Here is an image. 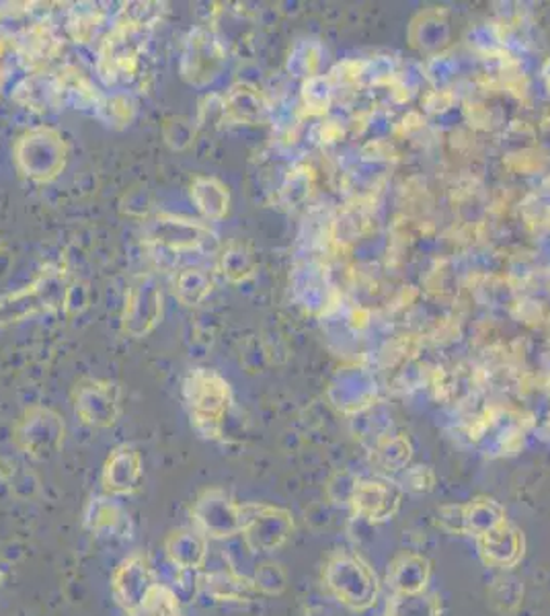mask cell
Instances as JSON below:
<instances>
[{
	"mask_svg": "<svg viewBox=\"0 0 550 616\" xmlns=\"http://www.w3.org/2000/svg\"><path fill=\"white\" fill-rule=\"evenodd\" d=\"M136 103L128 93L103 95L97 105L95 117L110 130H126L133 122Z\"/></svg>",
	"mask_w": 550,
	"mask_h": 616,
	"instance_id": "20",
	"label": "cell"
},
{
	"mask_svg": "<svg viewBox=\"0 0 550 616\" xmlns=\"http://www.w3.org/2000/svg\"><path fill=\"white\" fill-rule=\"evenodd\" d=\"M13 163L23 179L31 184H52L68 163V144L62 131L39 126L23 131L13 147Z\"/></svg>",
	"mask_w": 550,
	"mask_h": 616,
	"instance_id": "3",
	"label": "cell"
},
{
	"mask_svg": "<svg viewBox=\"0 0 550 616\" xmlns=\"http://www.w3.org/2000/svg\"><path fill=\"white\" fill-rule=\"evenodd\" d=\"M163 11H165V4L161 2H128L119 11L117 20L128 21V23L151 32L152 27L163 17Z\"/></svg>",
	"mask_w": 550,
	"mask_h": 616,
	"instance_id": "25",
	"label": "cell"
},
{
	"mask_svg": "<svg viewBox=\"0 0 550 616\" xmlns=\"http://www.w3.org/2000/svg\"><path fill=\"white\" fill-rule=\"evenodd\" d=\"M107 11L95 2H78L68 11L66 29L78 43H91L107 36Z\"/></svg>",
	"mask_w": 550,
	"mask_h": 616,
	"instance_id": "17",
	"label": "cell"
},
{
	"mask_svg": "<svg viewBox=\"0 0 550 616\" xmlns=\"http://www.w3.org/2000/svg\"><path fill=\"white\" fill-rule=\"evenodd\" d=\"M227 60L225 48L206 27H193L181 43L179 73L191 87H208Z\"/></svg>",
	"mask_w": 550,
	"mask_h": 616,
	"instance_id": "7",
	"label": "cell"
},
{
	"mask_svg": "<svg viewBox=\"0 0 550 616\" xmlns=\"http://www.w3.org/2000/svg\"><path fill=\"white\" fill-rule=\"evenodd\" d=\"M183 403L190 415L191 428L204 440H220L222 426L230 410V387L227 380L209 368H191L183 378Z\"/></svg>",
	"mask_w": 550,
	"mask_h": 616,
	"instance_id": "1",
	"label": "cell"
},
{
	"mask_svg": "<svg viewBox=\"0 0 550 616\" xmlns=\"http://www.w3.org/2000/svg\"><path fill=\"white\" fill-rule=\"evenodd\" d=\"M130 616H183L181 598L169 586L156 583L149 600Z\"/></svg>",
	"mask_w": 550,
	"mask_h": 616,
	"instance_id": "22",
	"label": "cell"
},
{
	"mask_svg": "<svg viewBox=\"0 0 550 616\" xmlns=\"http://www.w3.org/2000/svg\"><path fill=\"white\" fill-rule=\"evenodd\" d=\"M208 542L193 526H183L165 539V555L177 571H202L208 561Z\"/></svg>",
	"mask_w": 550,
	"mask_h": 616,
	"instance_id": "13",
	"label": "cell"
},
{
	"mask_svg": "<svg viewBox=\"0 0 550 616\" xmlns=\"http://www.w3.org/2000/svg\"><path fill=\"white\" fill-rule=\"evenodd\" d=\"M225 120V99L220 95H206L200 101L197 110V128H209V124H220Z\"/></svg>",
	"mask_w": 550,
	"mask_h": 616,
	"instance_id": "27",
	"label": "cell"
},
{
	"mask_svg": "<svg viewBox=\"0 0 550 616\" xmlns=\"http://www.w3.org/2000/svg\"><path fill=\"white\" fill-rule=\"evenodd\" d=\"M2 87H4V78L0 76V99H2Z\"/></svg>",
	"mask_w": 550,
	"mask_h": 616,
	"instance_id": "28",
	"label": "cell"
},
{
	"mask_svg": "<svg viewBox=\"0 0 550 616\" xmlns=\"http://www.w3.org/2000/svg\"><path fill=\"white\" fill-rule=\"evenodd\" d=\"M66 436L64 419L56 411L43 405H31L21 413L13 426V442L23 456L46 463L62 450Z\"/></svg>",
	"mask_w": 550,
	"mask_h": 616,
	"instance_id": "4",
	"label": "cell"
},
{
	"mask_svg": "<svg viewBox=\"0 0 550 616\" xmlns=\"http://www.w3.org/2000/svg\"><path fill=\"white\" fill-rule=\"evenodd\" d=\"M195 131H197V124L183 115H172L163 124V138L167 147L172 150L190 149L195 140Z\"/></svg>",
	"mask_w": 550,
	"mask_h": 616,
	"instance_id": "24",
	"label": "cell"
},
{
	"mask_svg": "<svg viewBox=\"0 0 550 616\" xmlns=\"http://www.w3.org/2000/svg\"><path fill=\"white\" fill-rule=\"evenodd\" d=\"M56 75L60 108H71L76 112L95 115L97 105L103 97V93L97 89L95 83L71 64L57 68Z\"/></svg>",
	"mask_w": 550,
	"mask_h": 616,
	"instance_id": "14",
	"label": "cell"
},
{
	"mask_svg": "<svg viewBox=\"0 0 550 616\" xmlns=\"http://www.w3.org/2000/svg\"><path fill=\"white\" fill-rule=\"evenodd\" d=\"M163 318V290L158 278L146 272L133 276L124 300L121 331L132 339L151 336Z\"/></svg>",
	"mask_w": 550,
	"mask_h": 616,
	"instance_id": "6",
	"label": "cell"
},
{
	"mask_svg": "<svg viewBox=\"0 0 550 616\" xmlns=\"http://www.w3.org/2000/svg\"><path fill=\"white\" fill-rule=\"evenodd\" d=\"M126 524V514L112 495L91 498L82 512V526L97 537H114Z\"/></svg>",
	"mask_w": 550,
	"mask_h": 616,
	"instance_id": "18",
	"label": "cell"
},
{
	"mask_svg": "<svg viewBox=\"0 0 550 616\" xmlns=\"http://www.w3.org/2000/svg\"><path fill=\"white\" fill-rule=\"evenodd\" d=\"M142 232L146 243L158 251H169V253L202 251L216 239V235L209 230L206 223L171 212L154 214L146 221Z\"/></svg>",
	"mask_w": 550,
	"mask_h": 616,
	"instance_id": "5",
	"label": "cell"
},
{
	"mask_svg": "<svg viewBox=\"0 0 550 616\" xmlns=\"http://www.w3.org/2000/svg\"><path fill=\"white\" fill-rule=\"evenodd\" d=\"M190 198L197 212L206 221H222L228 214L230 193L228 187L209 175H197L190 184Z\"/></svg>",
	"mask_w": 550,
	"mask_h": 616,
	"instance_id": "16",
	"label": "cell"
},
{
	"mask_svg": "<svg viewBox=\"0 0 550 616\" xmlns=\"http://www.w3.org/2000/svg\"><path fill=\"white\" fill-rule=\"evenodd\" d=\"M214 290V280L209 272L202 267H186L172 280V294L179 304L193 309L208 299Z\"/></svg>",
	"mask_w": 550,
	"mask_h": 616,
	"instance_id": "19",
	"label": "cell"
},
{
	"mask_svg": "<svg viewBox=\"0 0 550 616\" xmlns=\"http://www.w3.org/2000/svg\"><path fill=\"white\" fill-rule=\"evenodd\" d=\"M149 36V29L128 21L115 20L107 36L101 39L97 58V75L107 87L130 85L140 78Z\"/></svg>",
	"mask_w": 550,
	"mask_h": 616,
	"instance_id": "2",
	"label": "cell"
},
{
	"mask_svg": "<svg viewBox=\"0 0 550 616\" xmlns=\"http://www.w3.org/2000/svg\"><path fill=\"white\" fill-rule=\"evenodd\" d=\"M225 99V120L227 122H253L257 115V103L247 87H234Z\"/></svg>",
	"mask_w": 550,
	"mask_h": 616,
	"instance_id": "23",
	"label": "cell"
},
{
	"mask_svg": "<svg viewBox=\"0 0 550 616\" xmlns=\"http://www.w3.org/2000/svg\"><path fill=\"white\" fill-rule=\"evenodd\" d=\"M248 269L251 265L243 244L228 243L220 253V272L225 274V278L230 281H241L247 276Z\"/></svg>",
	"mask_w": 550,
	"mask_h": 616,
	"instance_id": "26",
	"label": "cell"
},
{
	"mask_svg": "<svg viewBox=\"0 0 550 616\" xmlns=\"http://www.w3.org/2000/svg\"><path fill=\"white\" fill-rule=\"evenodd\" d=\"M13 101L31 112L46 113L60 108L56 71H38L23 76L13 89Z\"/></svg>",
	"mask_w": 550,
	"mask_h": 616,
	"instance_id": "15",
	"label": "cell"
},
{
	"mask_svg": "<svg viewBox=\"0 0 550 616\" xmlns=\"http://www.w3.org/2000/svg\"><path fill=\"white\" fill-rule=\"evenodd\" d=\"M151 563L142 553H133L115 567L112 576V596L115 604L130 616L149 600L156 588Z\"/></svg>",
	"mask_w": 550,
	"mask_h": 616,
	"instance_id": "10",
	"label": "cell"
},
{
	"mask_svg": "<svg viewBox=\"0 0 550 616\" xmlns=\"http://www.w3.org/2000/svg\"><path fill=\"white\" fill-rule=\"evenodd\" d=\"M191 526L208 541H225L241 532V505L225 489L208 487L191 505Z\"/></svg>",
	"mask_w": 550,
	"mask_h": 616,
	"instance_id": "8",
	"label": "cell"
},
{
	"mask_svg": "<svg viewBox=\"0 0 550 616\" xmlns=\"http://www.w3.org/2000/svg\"><path fill=\"white\" fill-rule=\"evenodd\" d=\"M142 475H144V468H142L140 452L130 444H121V447H115L103 463L101 487L105 495L126 498V495H132L133 491L140 487Z\"/></svg>",
	"mask_w": 550,
	"mask_h": 616,
	"instance_id": "12",
	"label": "cell"
},
{
	"mask_svg": "<svg viewBox=\"0 0 550 616\" xmlns=\"http://www.w3.org/2000/svg\"><path fill=\"white\" fill-rule=\"evenodd\" d=\"M75 415L89 428L107 430L121 415V392L115 382L87 378L71 392Z\"/></svg>",
	"mask_w": 550,
	"mask_h": 616,
	"instance_id": "9",
	"label": "cell"
},
{
	"mask_svg": "<svg viewBox=\"0 0 550 616\" xmlns=\"http://www.w3.org/2000/svg\"><path fill=\"white\" fill-rule=\"evenodd\" d=\"M20 64L29 73L52 71L50 66L62 54V41L56 36L54 27L48 21H38L25 27L13 38Z\"/></svg>",
	"mask_w": 550,
	"mask_h": 616,
	"instance_id": "11",
	"label": "cell"
},
{
	"mask_svg": "<svg viewBox=\"0 0 550 616\" xmlns=\"http://www.w3.org/2000/svg\"><path fill=\"white\" fill-rule=\"evenodd\" d=\"M245 588H248L247 581L236 578L234 574H227V571L200 574V592H204L206 596L214 598L218 602L243 600Z\"/></svg>",
	"mask_w": 550,
	"mask_h": 616,
	"instance_id": "21",
	"label": "cell"
}]
</instances>
